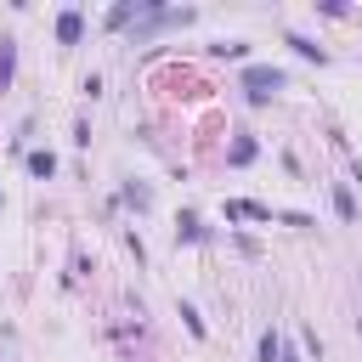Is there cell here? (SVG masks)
<instances>
[{
    "mask_svg": "<svg viewBox=\"0 0 362 362\" xmlns=\"http://www.w3.org/2000/svg\"><path fill=\"white\" fill-rule=\"evenodd\" d=\"M23 164H28V175H34V181H57V153H51V147H28V153H23Z\"/></svg>",
    "mask_w": 362,
    "mask_h": 362,
    "instance_id": "52a82bcc",
    "label": "cell"
},
{
    "mask_svg": "<svg viewBox=\"0 0 362 362\" xmlns=\"http://www.w3.org/2000/svg\"><path fill=\"white\" fill-rule=\"evenodd\" d=\"M85 40V11L79 6H62L57 11V45H79Z\"/></svg>",
    "mask_w": 362,
    "mask_h": 362,
    "instance_id": "277c9868",
    "label": "cell"
},
{
    "mask_svg": "<svg viewBox=\"0 0 362 362\" xmlns=\"http://www.w3.org/2000/svg\"><path fill=\"white\" fill-rule=\"evenodd\" d=\"M0 204H6V192H0Z\"/></svg>",
    "mask_w": 362,
    "mask_h": 362,
    "instance_id": "d6986e66",
    "label": "cell"
},
{
    "mask_svg": "<svg viewBox=\"0 0 362 362\" xmlns=\"http://www.w3.org/2000/svg\"><path fill=\"white\" fill-rule=\"evenodd\" d=\"M221 209H226V221H277V209L260 198H226Z\"/></svg>",
    "mask_w": 362,
    "mask_h": 362,
    "instance_id": "3957f363",
    "label": "cell"
},
{
    "mask_svg": "<svg viewBox=\"0 0 362 362\" xmlns=\"http://www.w3.org/2000/svg\"><path fill=\"white\" fill-rule=\"evenodd\" d=\"M356 334H362V317H356Z\"/></svg>",
    "mask_w": 362,
    "mask_h": 362,
    "instance_id": "ac0fdd59",
    "label": "cell"
},
{
    "mask_svg": "<svg viewBox=\"0 0 362 362\" xmlns=\"http://www.w3.org/2000/svg\"><path fill=\"white\" fill-rule=\"evenodd\" d=\"M283 362H300V351H294V345H288V339H283Z\"/></svg>",
    "mask_w": 362,
    "mask_h": 362,
    "instance_id": "e0dca14e",
    "label": "cell"
},
{
    "mask_svg": "<svg viewBox=\"0 0 362 362\" xmlns=\"http://www.w3.org/2000/svg\"><path fill=\"white\" fill-rule=\"evenodd\" d=\"M328 198H334V215H339L345 226H356V221H362V209H356V192H351V181H328Z\"/></svg>",
    "mask_w": 362,
    "mask_h": 362,
    "instance_id": "5b68a950",
    "label": "cell"
},
{
    "mask_svg": "<svg viewBox=\"0 0 362 362\" xmlns=\"http://www.w3.org/2000/svg\"><path fill=\"white\" fill-rule=\"evenodd\" d=\"M136 17H147V6H136V0H119V6L107 11V28H124V23H136Z\"/></svg>",
    "mask_w": 362,
    "mask_h": 362,
    "instance_id": "8fae6325",
    "label": "cell"
},
{
    "mask_svg": "<svg viewBox=\"0 0 362 362\" xmlns=\"http://www.w3.org/2000/svg\"><path fill=\"white\" fill-rule=\"evenodd\" d=\"M11 74H17V40L0 34V90H11Z\"/></svg>",
    "mask_w": 362,
    "mask_h": 362,
    "instance_id": "9c48e42d",
    "label": "cell"
},
{
    "mask_svg": "<svg viewBox=\"0 0 362 362\" xmlns=\"http://www.w3.org/2000/svg\"><path fill=\"white\" fill-rule=\"evenodd\" d=\"M255 158H260L255 130H232V141H226V164H232V170H243V164H255Z\"/></svg>",
    "mask_w": 362,
    "mask_h": 362,
    "instance_id": "7a4b0ae2",
    "label": "cell"
},
{
    "mask_svg": "<svg viewBox=\"0 0 362 362\" xmlns=\"http://www.w3.org/2000/svg\"><path fill=\"white\" fill-rule=\"evenodd\" d=\"M238 90H243V102L266 107L272 96H283V90H288V68H272V62H249V68L238 74Z\"/></svg>",
    "mask_w": 362,
    "mask_h": 362,
    "instance_id": "6da1fadb",
    "label": "cell"
},
{
    "mask_svg": "<svg viewBox=\"0 0 362 362\" xmlns=\"http://www.w3.org/2000/svg\"><path fill=\"white\" fill-rule=\"evenodd\" d=\"M260 362H283V334L277 328H260V345H255Z\"/></svg>",
    "mask_w": 362,
    "mask_h": 362,
    "instance_id": "30bf717a",
    "label": "cell"
},
{
    "mask_svg": "<svg viewBox=\"0 0 362 362\" xmlns=\"http://www.w3.org/2000/svg\"><path fill=\"white\" fill-rule=\"evenodd\" d=\"M79 90H85V96H90V102H96V96H102V74H96V68H90V74H85V79H79Z\"/></svg>",
    "mask_w": 362,
    "mask_h": 362,
    "instance_id": "9a60e30c",
    "label": "cell"
},
{
    "mask_svg": "<svg viewBox=\"0 0 362 362\" xmlns=\"http://www.w3.org/2000/svg\"><path fill=\"white\" fill-rule=\"evenodd\" d=\"M175 311H181V322H187V334H192V339H209V328H204V317H198V305H192V300H175Z\"/></svg>",
    "mask_w": 362,
    "mask_h": 362,
    "instance_id": "4fadbf2b",
    "label": "cell"
},
{
    "mask_svg": "<svg viewBox=\"0 0 362 362\" xmlns=\"http://www.w3.org/2000/svg\"><path fill=\"white\" fill-rule=\"evenodd\" d=\"M119 204H124V209H136V215H147V209H153V187L130 175V181L119 187Z\"/></svg>",
    "mask_w": 362,
    "mask_h": 362,
    "instance_id": "ba28073f",
    "label": "cell"
},
{
    "mask_svg": "<svg viewBox=\"0 0 362 362\" xmlns=\"http://www.w3.org/2000/svg\"><path fill=\"white\" fill-rule=\"evenodd\" d=\"M283 40H288V45H294V51H300V57H305V62H328V51H322V45H317V40H305V34H294V28H288V34H283Z\"/></svg>",
    "mask_w": 362,
    "mask_h": 362,
    "instance_id": "7c38bea8",
    "label": "cell"
},
{
    "mask_svg": "<svg viewBox=\"0 0 362 362\" xmlns=\"http://www.w3.org/2000/svg\"><path fill=\"white\" fill-rule=\"evenodd\" d=\"M209 57H232V62H243V57H249V40H215Z\"/></svg>",
    "mask_w": 362,
    "mask_h": 362,
    "instance_id": "5bb4252c",
    "label": "cell"
},
{
    "mask_svg": "<svg viewBox=\"0 0 362 362\" xmlns=\"http://www.w3.org/2000/svg\"><path fill=\"white\" fill-rule=\"evenodd\" d=\"M209 238H215V232L204 226L198 209H181V215H175V243H209Z\"/></svg>",
    "mask_w": 362,
    "mask_h": 362,
    "instance_id": "8992f818",
    "label": "cell"
},
{
    "mask_svg": "<svg viewBox=\"0 0 362 362\" xmlns=\"http://www.w3.org/2000/svg\"><path fill=\"white\" fill-rule=\"evenodd\" d=\"M74 147H90V119H74Z\"/></svg>",
    "mask_w": 362,
    "mask_h": 362,
    "instance_id": "2e32d148",
    "label": "cell"
}]
</instances>
